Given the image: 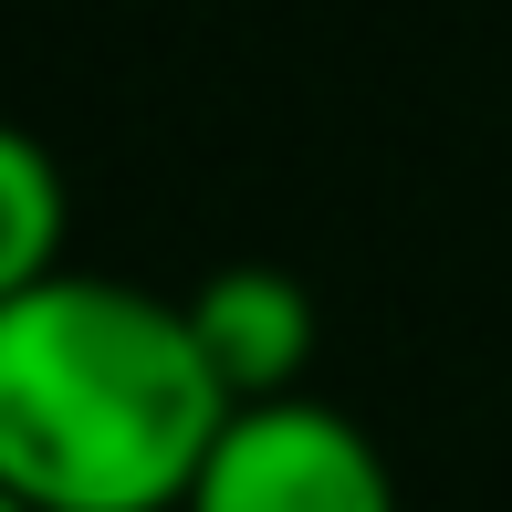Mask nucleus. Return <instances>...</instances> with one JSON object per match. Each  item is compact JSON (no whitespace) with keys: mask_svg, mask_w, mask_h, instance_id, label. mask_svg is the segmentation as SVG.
Returning a JSON list of instances; mask_svg holds the SVG:
<instances>
[{"mask_svg":"<svg viewBox=\"0 0 512 512\" xmlns=\"http://www.w3.org/2000/svg\"><path fill=\"white\" fill-rule=\"evenodd\" d=\"M189 293L53 272L0 293V502L21 512H189L230 429Z\"/></svg>","mask_w":512,"mask_h":512,"instance_id":"nucleus-1","label":"nucleus"},{"mask_svg":"<svg viewBox=\"0 0 512 512\" xmlns=\"http://www.w3.org/2000/svg\"><path fill=\"white\" fill-rule=\"evenodd\" d=\"M189 512H398V471L335 398H251L189 481Z\"/></svg>","mask_w":512,"mask_h":512,"instance_id":"nucleus-2","label":"nucleus"},{"mask_svg":"<svg viewBox=\"0 0 512 512\" xmlns=\"http://www.w3.org/2000/svg\"><path fill=\"white\" fill-rule=\"evenodd\" d=\"M189 324L209 345L230 398H304V366H314V293L272 262H230L189 293Z\"/></svg>","mask_w":512,"mask_h":512,"instance_id":"nucleus-3","label":"nucleus"},{"mask_svg":"<svg viewBox=\"0 0 512 512\" xmlns=\"http://www.w3.org/2000/svg\"><path fill=\"white\" fill-rule=\"evenodd\" d=\"M63 168H53V147L42 136H0V293H32V283H53V272H74L63 262Z\"/></svg>","mask_w":512,"mask_h":512,"instance_id":"nucleus-4","label":"nucleus"}]
</instances>
